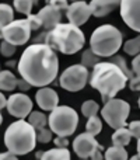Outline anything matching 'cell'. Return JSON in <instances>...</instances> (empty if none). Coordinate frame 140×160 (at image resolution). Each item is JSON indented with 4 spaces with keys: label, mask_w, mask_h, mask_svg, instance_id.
<instances>
[{
    "label": "cell",
    "mask_w": 140,
    "mask_h": 160,
    "mask_svg": "<svg viewBox=\"0 0 140 160\" xmlns=\"http://www.w3.org/2000/svg\"><path fill=\"white\" fill-rule=\"evenodd\" d=\"M20 76L34 87H45L59 73V59L46 44H32L22 52L17 66Z\"/></svg>",
    "instance_id": "cell-1"
},
{
    "label": "cell",
    "mask_w": 140,
    "mask_h": 160,
    "mask_svg": "<svg viewBox=\"0 0 140 160\" xmlns=\"http://www.w3.org/2000/svg\"><path fill=\"white\" fill-rule=\"evenodd\" d=\"M38 44H46L52 49H56L65 55H73L79 52L85 44L84 32L74 24H60L36 38Z\"/></svg>",
    "instance_id": "cell-2"
},
{
    "label": "cell",
    "mask_w": 140,
    "mask_h": 160,
    "mask_svg": "<svg viewBox=\"0 0 140 160\" xmlns=\"http://www.w3.org/2000/svg\"><path fill=\"white\" fill-rule=\"evenodd\" d=\"M128 76L112 62H98L93 68L90 84L99 91L105 102L126 87Z\"/></svg>",
    "instance_id": "cell-3"
},
{
    "label": "cell",
    "mask_w": 140,
    "mask_h": 160,
    "mask_svg": "<svg viewBox=\"0 0 140 160\" xmlns=\"http://www.w3.org/2000/svg\"><path fill=\"white\" fill-rule=\"evenodd\" d=\"M4 145L8 152L22 156L34 150L36 145V131L25 119H18L8 125L4 132Z\"/></svg>",
    "instance_id": "cell-4"
},
{
    "label": "cell",
    "mask_w": 140,
    "mask_h": 160,
    "mask_svg": "<svg viewBox=\"0 0 140 160\" xmlns=\"http://www.w3.org/2000/svg\"><path fill=\"white\" fill-rule=\"evenodd\" d=\"M90 49L98 56H113L122 47V32L111 24L95 28L90 38Z\"/></svg>",
    "instance_id": "cell-5"
},
{
    "label": "cell",
    "mask_w": 140,
    "mask_h": 160,
    "mask_svg": "<svg viewBox=\"0 0 140 160\" xmlns=\"http://www.w3.org/2000/svg\"><path fill=\"white\" fill-rule=\"evenodd\" d=\"M49 129L58 136H70L76 132L79 125V115L71 107L58 105L53 108L48 118Z\"/></svg>",
    "instance_id": "cell-6"
},
{
    "label": "cell",
    "mask_w": 140,
    "mask_h": 160,
    "mask_svg": "<svg viewBox=\"0 0 140 160\" xmlns=\"http://www.w3.org/2000/svg\"><path fill=\"white\" fill-rule=\"evenodd\" d=\"M130 112V105L125 100L111 98L105 102L104 108L101 110L102 118L107 121V124L113 129L126 127V119Z\"/></svg>",
    "instance_id": "cell-7"
},
{
    "label": "cell",
    "mask_w": 140,
    "mask_h": 160,
    "mask_svg": "<svg viewBox=\"0 0 140 160\" xmlns=\"http://www.w3.org/2000/svg\"><path fill=\"white\" fill-rule=\"evenodd\" d=\"M88 69L83 65H71L59 78V84L66 91L76 93L85 87L88 80Z\"/></svg>",
    "instance_id": "cell-8"
},
{
    "label": "cell",
    "mask_w": 140,
    "mask_h": 160,
    "mask_svg": "<svg viewBox=\"0 0 140 160\" xmlns=\"http://www.w3.org/2000/svg\"><path fill=\"white\" fill-rule=\"evenodd\" d=\"M31 37V28L27 18L13 20L10 24L3 27V39L8 44L18 47L28 42Z\"/></svg>",
    "instance_id": "cell-9"
},
{
    "label": "cell",
    "mask_w": 140,
    "mask_h": 160,
    "mask_svg": "<svg viewBox=\"0 0 140 160\" xmlns=\"http://www.w3.org/2000/svg\"><path fill=\"white\" fill-rule=\"evenodd\" d=\"M6 108H7L8 114H11L13 117L18 119H24L32 111V101L27 94L16 93L8 97Z\"/></svg>",
    "instance_id": "cell-10"
},
{
    "label": "cell",
    "mask_w": 140,
    "mask_h": 160,
    "mask_svg": "<svg viewBox=\"0 0 140 160\" xmlns=\"http://www.w3.org/2000/svg\"><path fill=\"white\" fill-rule=\"evenodd\" d=\"M121 17L128 27L140 32V0H122Z\"/></svg>",
    "instance_id": "cell-11"
},
{
    "label": "cell",
    "mask_w": 140,
    "mask_h": 160,
    "mask_svg": "<svg viewBox=\"0 0 140 160\" xmlns=\"http://www.w3.org/2000/svg\"><path fill=\"white\" fill-rule=\"evenodd\" d=\"M73 149L80 159H87L90 158L91 153L95 149H101V145L95 141V138L93 135H90L88 132H84L76 136V139L73 142Z\"/></svg>",
    "instance_id": "cell-12"
},
{
    "label": "cell",
    "mask_w": 140,
    "mask_h": 160,
    "mask_svg": "<svg viewBox=\"0 0 140 160\" xmlns=\"http://www.w3.org/2000/svg\"><path fill=\"white\" fill-rule=\"evenodd\" d=\"M66 16H67V20H69L70 24H74L76 27H80V25L85 24L87 20L91 17L90 6L85 2H83V0L73 2L69 7H67Z\"/></svg>",
    "instance_id": "cell-13"
},
{
    "label": "cell",
    "mask_w": 140,
    "mask_h": 160,
    "mask_svg": "<svg viewBox=\"0 0 140 160\" xmlns=\"http://www.w3.org/2000/svg\"><path fill=\"white\" fill-rule=\"evenodd\" d=\"M35 100L38 102L39 108L44 111H52L59 105V96L53 88L41 87L35 94Z\"/></svg>",
    "instance_id": "cell-14"
},
{
    "label": "cell",
    "mask_w": 140,
    "mask_h": 160,
    "mask_svg": "<svg viewBox=\"0 0 140 160\" xmlns=\"http://www.w3.org/2000/svg\"><path fill=\"white\" fill-rule=\"evenodd\" d=\"M36 16H38L39 20L42 21V27L46 28L48 31L52 30L53 27H56V25L60 22V20H62V13L60 11H59L58 8L49 6V4L45 6L44 8H41Z\"/></svg>",
    "instance_id": "cell-15"
},
{
    "label": "cell",
    "mask_w": 140,
    "mask_h": 160,
    "mask_svg": "<svg viewBox=\"0 0 140 160\" xmlns=\"http://www.w3.org/2000/svg\"><path fill=\"white\" fill-rule=\"evenodd\" d=\"M91 16L94 17H105L116 8L115 4L109 2V0H91L90 4Z\"/></svg>",
    "instance_id": "cell-16"
},
{
    "label": "cell",
    "mask_w": 140,
    "mask_h": 160,
    "mask_svg": "<svg viewBox=\"0 0 140 160\" xmlns=\"http://www.w3.org/2000/svg\"><path fill=\"white\" fill-rule=\"evenodd\" d=\"M17 87V78L10 70H0V90L13 91Z\"/></svg>",
    "instance_id": "cell-17"
},
{
    "label": "cell",
    "mask_w": 140,
    "mask_h": 160,
    "mask_svg": "<svg viewBox=\"0 0 140 160\" xmlns=\"http://www.w3.org/2000/svg\"><path fill=\"white\" fill-rule=\"evenodd\" d=\"M39 158V160H70V152L66 148H55L46 150Z\"/></svg>",
    "instance_id": "cell-18"
},
{
    "label": "cell",
    "mask_w": 140,
    "mask_h": 160,
    "mask_svg": "<svg viewBox=\"0 0 140 160\" xmlns=\"http://www.w3.org/2000/svg\"><path fill=\"white\" fill-rule=\"evenodd\" d=\"M130 139H132V133L126 127L118 128L112 135V143L113 146H126L130 143Z\"/></svg>",
    "instance_id": "cell-19"
},
{
    "label": "cell",
    "mask_w": 140,
    "mask_h": 160,
    "mask_svg": "<svg viewBox=\"0 0 140 160\" xmlns=\"http://www.w3.org/2000/svg\"><path fill=\"white\" fill-rule=\"evenodd\" d=\"M105 160H128V152L123 146H111L105 150Z\"/></svg>",
    "instance_id": "cell-20"
},
{
    "label": "cell",
    "mask_w": 140,
    "mask_h": 160,
    "mask_svg": "<svg viewBox=\"0 0 140 160\" xmlns=\"http://www.w3.org/2000/svg\"><path fill=\"white\" fill-rule=\"evenodd\" d=\"M28 122H30L35 129H42V128L46 127L48 118L41 111H34V112H30V115H28Z\"/></svg>",
    "instance_id": "cell-21"
},
{
    "label": "cell",
    "mask_w": 140,
    "mask_h": 160,
    "mask_svg": "<svg viewBox=\"0 0 140 160\" xmlns=\"http://www.w3.org/2000/svg\"><path fill=\"white\" fill-rule=\"evenodd\" d=\"M13 20H14V11L11 8V6L2 3L0 4V25L4 27V25L10 24Z\"/></svg>",
    "instance_id": "cell-22"
},
{
    "label": "cell",
    "mask_w": 140,
    "mask_h": 160,
    "mask_svg": "<svg viewBox=\"0 0 140 160\" xmlns=\"http://www.w3.org/2000/svg\"><path fill=\"white\" fill-rule=\"evenodd\" d=\"M101 131H102L101 119H99L97 115L90 117V118H88V121H87V124H85V132H88L90 135L95 136V135H98Z\"/></svg>",
    "instance_id": "cell-23"
},
{
    "label": "cell",
    "mask_w": 140,
    "mask_h": 160,
    "mask_svg": "<svg viewBox=\"0 0 140 160\" xmlns=\"http://www.w3.org/2000/svg\"><path fill=\"white\" fill-rule=\"evenodd\" d=\"M36 2L38 0H14V8L25 16H30L31 10H32L34 4H36Z\"/></svg>",
    "instance_id": "cell-24"
},
{
    "label": "cell",
    "mask_w": 140,
    "mask_h": 160,
    "mask_svg": "<svg viewBox=\"0 0 140 160\" xmlns=\"http://www.w3.org/2000/svg\"><path fill=\"white\" fill-rule=\"evenodd\" d=\"M98 110H99V105H98V102L94 101V100H87V101H84L81 105V112H83V115L87 117V118L97 115Z\"/></svg>",
    "instance_id": "cell-25"
},
{
    "label": "cell",
    "mask_w": 140,
    "mask_h": 160,
    "mask_svg": "<svg viewBox=\"0 0 140 160\" xmlns=\"http://www.w3.org/2000/svg\"><path fill=\"white\" fill-rule=\"evenodd\" d=\"M99 62V56L95 55L91 49H87L81 55V65L85 68H94Z\"/></svg>",
    "instance_id": "cell-26"
},
{
    "label": "cell",
    "mask_w": 140,
    "mask_h": 160,
    "mask_svg": "<svg viewBox=\"0 0 140 160\" xmlns=\"http://www.w3.org/2000/svg\"><path fill=\"white\" fill-rule=\"evenodd\" d=\"M123 51L128 55H138L140 53V35H138L136 38H132L129 41H126L123 44Z\"/></svg>",
    "instance_id": "cell-27"
},
{
    "label": "cell",
    "mask_w": 140,
    "mask_h": 160,
    "mask_svg": "<svg viewBox=\"0 0 140 160\" xmlns=\"http://www.w3.org/2000/svg\"><path fill=\"white\" fill-rule=\"evenodd\" d=\"M112 63H115L116 66L119 68V69L122 70V72L125 73V75L128 76V79H130V78H133L132 76V72H130V69H128V65H126V61H125V58L123 56H113L112 58Z\"/></svg>",
    "instance_id": "cell-28"
},
{
    "label": "cell",
    "mask_w": 140,
    "mask_h": 160,
    "mask_svg": "<svg viewBox=\"0 0 140 160\" xmlns=\"http://www.w3.org/2000/svg\"><path fill=\"white\" fill-rule=\"evenodd\" d=\"M36 141L41 142V143H48V142H51L52 141V131L46 129V128L38 129V133H36Z\"/></svg>",
    "instance_id": "cell-29"
},
{
    "label": "cell",
    "mask_w": 140,
    "mask_h": 160,
    "mask_svg": "<svg viewBox=\"0 0 140 160\" xmlns=\"http://www.w3.org/2000/svg\"><path fill=\"white\" fill-rule=\"evenodd\" d=\"M0 52H2L3 56L10 58V56H13L14 53H16V47L8 44V42H6V41H3L2 44H0Z\"/></svg>",
    "instance_id": "cell-30"
},
{
    "label": "cell",
    "mask_w": 140,
    "mask_h": 160,
    "mask_svg": "<svg viewBox=\"0 0 140 160\" xmlns=\"http://www.w3.org/2000/svg\"><path fill=\"white\" fill-rule=\"evenodd\" d=\"M27 21H28V24H30L31 31L39 30V28L42 27V21L39 20V17L36 16V14H30V16H27Z\"/></svg>",
    "instance_id": "cell-31"
},
{
    "label": "cell",
    "mask_w": 140,
    "mask_h": 160,
    "mask_svg": "<svg viewBox=\"0 0 140 160\" xmlns=\"http://www.w3.org/2000/svg\"><path fill=\"white\" fill-rule=\"evenodd\" d=\"M49 2V6H52V7L58 8L59 11H66L67 7H69V4H67V0H48Z\"/></svg>",
    "instance_id": "cell-32"
},
{
    "label": "cell",
    "mask_w": 140,
    "mask_h": 160,
    "mask_svg": "<svg viewBox=\"0 0 140 160\" xmlns=\"http://www.w3.org/2000/svg\"><path fill=\"white\" fill-rule=\"evenodd\" d=\"M128 129L130 131L133 138H140V121H132L128 125Z\"/></svg>",
    "instance_id": "cell-33"
},
{
    "label": "cell",
    "mask_w": 140,
    "mask_h": 160,
    "mask_svg": "<svg viewBox=\"0 0 140 160\" xmlns=\"http://www.w3.org/2000/svg\"><path fill=\"white\" fill-rule=\"evenodd\" d=\"M129 87L133 91H140V76H133L129 79Z\"/></svg>",
    "instance_id": "cell-34"
},
{
    "label": "cell",
    "mask_w": 140,
    "mask_h": 160,
    "mask_svg": "<svg viewBox=\"0 0 140 160\" xmlns=\"http://www.w3.org/2000/svg\"><path fill=\"white\" fill-rule=\"evenodd\" d=\"M53 143H55L56 148H67L69 141H67L66 136H56V138L53 139Z\"/></svg>",
    "instance_id": "cell-35"
},
{
    "label": "cell",
    "mask_w": 140,
    "mask_h": 160,
    "mask_svg": "<svg viewBox=\"0 0 140 160\" xmlns=\"http://www.w3.org/2000/svg\"><path fill=\"white\" fill-rule=\"evenodd\" d=\"M132 68H133L132 70L136 73V76H140V53L136 55V58H133Z\"/></svg>",
    "instance_id": "cell-36"
},
{
    "label": "cell",
    "mask_w": 140,
    "mask_h": 160,
    "mask_svg": "<svg viewBox=\"0 0 140 160\" xmlns=\"http://www.w3.org/2000/svg\"><path fill=\"white\" fill-rule=\"evenodd\" d=\"M0 160H18V158H17V155H14V153L7 150V152L0 153Z\"/></svg>",
    "instance_id": "cell-37"
},
{
    "label": "cell",
    "mask_w": 140,
    "mask_h": 160,
    "mask_svg": "<svg viewBox=\"0 0 140 160\" xmlns=\"http://www.w3.org/2000/svg\"><path fill=\"white\" fill-rule=\"evenodd\" d=\"M17 87H18L21 91H27L28 88L31 87V84H30V83H27V82H25L24 79H21V80H18V79H17Z\"/></svg>",
    "instance_id": "cell-38"
},
{
    "label": "cell",
    "mask_w": 140,
    "mask_h": 160,
    "mask_svg": "<svg viewBox=\"0 0 140 160\" xmlns=\"http://www.w3.org/2000/svg\"><path fill=\"white\" fill-rule=\"evenodd\" d=\"M101 149H95L93 153H91V156H90V159L91 160H104V156L101 155V152H99Z\"/></svg>",
    "instance_id": "cell-39"
},
{
    "label": "cell",
    "mask_w": 140,
    "mask_h": 160,
    "mask_svg": "<svg viewBox=\"0 0 140 160\" xmlns=\"http://www.w3.org/2000/svg\"><path fill=\"white\" fill-rule=\"evenodd\" d=\"M6 104H7V98H6L4 94L0 91V110H2V108H4Z\"/></svg>",
    "instance_id": "cell-40"
},
{
    "label": "cell",
    "mask_w": 140,
    "mask_h": 160,
    "mask_svg": "<svg viewBox=\"0 0 140 160\" xmlns=\"http://www.w3.org/2000/svg\"><path fill=\"white\" fill-rule=\"evenodd\" d=\"M109 2L112 3V4H115L116 7H119V6H121V2H122V0H109Z\"/></svg>",
    "instance_id": "cell-41"
},
{
    "label": "cell",
    "mask_w": 140,
    "mask_h": 160,
    "mask_svg": "<svg viewBox=\"0 0 140 160\" xmlns=\"http://www.w3.org/2000/svg\"><path fill=\"white\" fill-rule=\"evenodd\" d=\"M138 156L140 158V138L138 139Z\"/></svg>",
    "instance_id": "cell-42"
},
{
    "label": "cell",
    "mask_w": 140,
    "mask_h": 160,
    "mask_svg": "<svg viewBox=\"0 0 140 160\" xmlns=\"http://www.w3.org/2000/svg\"><path fill=\"white\" fill-rule=\"evenodd\" d=\"M0 39H3V27L0 25Z\"/></svg>",
    "instance_id": "cell-43"
},
{
    "label": "cell",
    "mask_w": 140,
    "mask_h": 160,
    "mask_svg": "<svg viewBox=\"0 0 140 160\" xmlns=\"http://www.w3.org/2000/svg\"><path fill=\"white\" fill-rule=\"evenodd\" d=\"M129 160H140V158L136 155V156H132V159H129Z\"/></svg>",
    "instance_id": "cell-44"
},
{
    "label": "cell",
    "mask_w": 140,
    "mask_h": 160,
    "mask_svg": "<svg viewBox=\"0 0 140 160\" xmlns=\"http://www.w3.org/2000/svg\"><path fill=\"white\" fill-rule=\"evenodd\" d=\"M2 122H3V117H2V114H0V125H2Z\"/></svg>",
    "instance_id": "cell-45"
},
{
    "label": "cell",
    "mask_w": 140,
    "mask_h": 160,
    "mask_svg": "<svg viewBox=\"0 0 140 160\" xmlns=\"http://www.w3.org/2000/svg\"><path fill=\"white\" fill-rule=\"evenodd\" d=\"M139 108H140V97H139Z\"/></svg>",
    "instance_id": "cell-46"
},
{
    "label": "cell",
    "mask_w": 140,
    "mask_h": 160,
    "mask_svg": "<svg viewBox=\"0 0 140 160\" xmlns=\"http://www.w3.org/2000/svg\"><path fill=\"white\" fill-rule=\"evenodd\" d=\"M73 2H77V0H73Z\"/></svg>",
    "instance_id": "cell-47"
},
{
    "label": "cell",
    "mask_w": 140,
    "mask_h": 160,
    "mask_svg": "<svg viewBox=\"0 0 140 160\" xmlns=\"http://www.w3.org/2000/svg\"><path fill=\"white\" fill-rule=\"evenodd\" d=\"M81 160H84V159H81Z\"/></svg>",
    "instance_id": "cell-48"
}]
</instances>
